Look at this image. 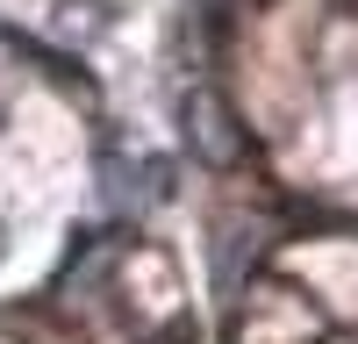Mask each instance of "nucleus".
Returning a JSON list of instances; mask_svg holds the SVG:
<instances>
[{"label": "nucleus", "instance_id": "nucleus-1", "mask_svg": "<svg viewBox=\"0 0 358 344\" xmlns=\"http://www.w3.org/2000/svg\"><path fill=\"white\" fill-rule=\"evenodd\" d=\"M187 143H194L215 172H229L236 158H244V129H236V115H229L222 94H194V101H187Z\"/></svg>", "mask_w": 358, "mask_h": 344}, {"label": "nucleus", "instance_id": "nucleus-2", "mask_svg": "<svg viewBox=\"0 0 358 344\" xmlns=\"http://www.w3.org/2000/svg\"><path fill=\"white\" fill-rule=\"evenodd\" d=\"M101 194L115 201L122 215H143L151 201H165V165L158 158H101Z\"/></svg>", "mask_w": 358, "mask_h": 344}]
</instances>
